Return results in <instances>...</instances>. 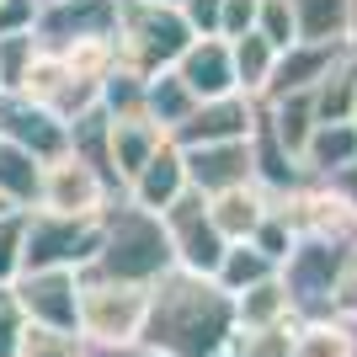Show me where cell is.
I'll return each mask as SVG.
<instances>
[{"label":"cell","mask_w":357,"mask_h":357,"mask_svg":"<svg viewBox=\"0 0 357 357\" xmlns=\"http://www.w3.org/2000/svg\"><path fill=\"white\" fill-rule=\"evenodd\" d=\"M176 75L197 91V102L240 91V80H235V54H229V38H192V43H187V54L176 59Z\"/></svg>","instance_id":"17"},{"label":"cell","mask_w":357,"mask_h":357,"mask_svg":"<svg viewBox=\"0 0 357 357\" xmlns=\"http://www.w3.org/2000/svg\"><path fill=\"white\" fill-rule=\"evenodd\" d=\"M38 6H43V0H0V38L32 32L38 27Z\"/></svg>","instance_id":"41"},{"label":"cell","mask_w":357,"mask_h":357,"mask_svg":"<svg viewBox=\"0 0 357 357\" xmlns=\"http://www.w3.org/2000/svg\"><path fill=\"white\" fill-rule=\"evenodd\" d=\"M256 112H261V102H256V96H245V91H229V96H208V102H197V107H192V118L181 123L171 139H176L181 149L224 144V139H251Z\"/></svg>","instance_id":"13"},{"label":"cell","mask_w":357,"mask_h":357,"mask_svg":"<svg viewBox=\"0 0 357 357\" xmlns=\"http://www.w3.org/2000/svg\"><path fill=\"white\" fill-rule=\"evenodd\" d=\"M22 96H32V102H43L48 112H59L64 123H75L80 112L102 107V80L86 75L80 64H70L64 54H38V64H32Z\"/></svg>","instance_id":"10"},{"label":"cell","mask_w":357,"mask_h":357,"mask_svg":"<svg viewBox=\"0 0 357 357\" xmlns=\"http://www.w3.org/2000/svg\"><path fill=\"white\" fill-rule=\"evenodd\" d=\"M149 320V288L80 272V336L86 347H139Z\"/></svg>","instance_id":"5"},{"label":"cell","mask_w":357,"mask_h":357,"mask_svg":"<svg viewBox=\"0 0 357 357\" xmlns=\"http://www.w3.org/2000/svg\"><path fill=\"white\" fill-rule=\"evenodd\" d=\"M283 320H298L283 278H267V283L235 294V331H261V326H283Z\"/></svg>","instance_id":"26"},{"label":"cell","mask_w":357,"mask_h":357,"mask_svg":"<svg viewBox=\"0 0 357 357\" xmlns=\"http://www.w3.org/2000/svg\"><path fill=\"white\" fill-rule=\"evenodd\" d=\"M0 139L32 149L38 160H59L64 149H70V123L59 112H48L43 102L22 96V91H6L0 96Z\"/></svg>","instance_id":"12"},{"label":"cell","mask_w":357,"mask_h":357,"mask_svg":"<svg viewBox=\"0 0 357 357\" xmlns=\"http://www.w3.org/2000/svg\"><path fill=\"white\" fill-rule=\"evenodd\" d=\"M352 123H357V112H352Z\"/></svg>","instance_id":"50"},{"label":"cell","mask_w":357,"mask_h":357,"mask_svg":"<svg viewBox=\"0 0 357 357\" xmlns=\"http://www.w3.org/2000/svg\"><path fill=\"white\" fill-rule=\"evenodd\" d=\"M192 38L197 32L187 27L181 6L128 0L118 11V38H112V48H118V64H128V70H139V75H155V70H171V64L187 54Z\"/></svg>","instance_id":"4"},{"label":"cell","mask_w":357,"mask_h":357,"mask_svg":"<svg viewBox=\"0 0 357 357\" xmlns=\"http://www.w3.org/2000/svg\"><path fill=\"white\" fill-rule=\"evenodd\" d=\"M326 187H331V192H336V197L347 203V208L357 213V160H352V165H342L336 176H326Z\"/></svg>","instance_id":"44"},{"label":"cell","mask_w":357,"mask_h":357,"mask_svg":"<svg viewBox=\"0 0 357 357\" xmlns=\"http://www.w3.org/2000/svg\"><path fill=\"white\" fill-rule=\"evenodd\" d=\"M235 342V294L203 272H165L149 283V320L139 347L155 357H224Z\"/></svg>","instance_id":"1"},{"label":"cell","mask_w":357,"mask_h":357,"mask_svg":"<svg viewBox=\"0 0 357 357\" xmlns=\"http://www.w3.org/2000/svg\"><path fill=\"white\" fill-rule=\"evenodd\" d=\"M352 160H357V123H320L310 134V144H304V171L314 181L336 176Z\"/></svg>","instance_id":"25"},{"label":"cell","mask_w":357,"mask_h":357,"mask_svg":"<svg viewBox=\"0 0 357 357\" xmlns=\"http://www.w3.org/2000/svg\"><path fill=\"white\" fill-rule=\"evenodd\" d=\"M256 6H261V0H224V38H245V32H251Z\"/></svg>","instance_id":"42"},{"label":"cell","mask_w":357,"mask_h":357,"mask_svg":"<svg viewBox=\"0 0 357 357\" xmlns=\"http://www.w3.org/2000/svg\"><path fill=\"white\" fill-rule=\"evenodd\" d=\"M251 240H256V245H261V251L272 256V261H278V267H283V261H288V251L298 245V229H294V219H288V213L278 208V203H272V213H267L261 224H256V235H251Z\"/></svg>","instance_id":"36"},{"label":"cell","mask_w":357,"mask_h":357,"mask_svg":"<svg viewBox=\"0 0 357 357\" xmlns=\"http://www.w3.org/2000/svg\"><path fill=\"white\" fill-rule=\"evenodd\" d=\"M0 213H11V203H6V197H0Z\"/></svg>","instance_id":"48"},{"label":"cell","mask_w":357,"mask_h":357,"mask_svg":"<svg viewBox=\"0 0 357 357\" xmlns=\"http://www.w3.org/2000/svg\"><path fill=\"white\" fill-rule=\"evenodd\" d=\"M187 187H192V181H187V155H181L176 139H165V144L144 160V171L128 181V197H134L139 208H149V213H165Z\"/></svg>","instance_id":"16"},{"label":"cell","mask_w":357,"mask_h":357,"mask_svg":"<svg viewBox=\"0 0 357 357\" xmlns=\"http://www.w3.org/2000/svg\"><path fill=\"white\" fill-rule=\"evenodd\" d=\"M86 272H102V278H118V283H160L165 272H176V251H171V235H165L160 213L139 208L134 197L123 192L102 208V251Z\"/></svg>","instance_id":"2"},{"label":"cell","mask_w":357,"mask_h":357,"mask_svg":"<svg viewBox=\"0 0 357 357\" xmlns=\"http://www.w3.org/2000/svg\"><path fill=\"white\" fill-rule=\"evenodd\" d=\"M181 155H187V181H192V192H203V197H219V192H229V187H245V181H256L251 139L197 144V149H181Z\"/></svg>","instance_id":"15"},{"label":"cell","mask_w":357,"mask_h":357,"mask_svg":"<svg viewBox=\"0 0 357 357\" xmlns=\"http://www.w3.org/2000/svg\"><path fill=\"white\" fill-rule=\"evenodd\" d=\"M229 54H235V80H240V91L261 102V91H267V80H272V70H278V54H283V48L251 27L245 38H229Z\"/></svg>","instance_id":"27"},{"label":"cell","mask_w":357,"mask_h":357,"mask_svg":"<svg viewBox=\"0 0 357 357\" xmlns=\"http://www.w3.org/2000/svg\"><path fill=\"white\" fill-rule=\"evenodd\" d=\"M352 357H357V320H352Z\"/></svg>","instance_id":"47"},{"label":"cell","mask_w":357,"mask_h":357,"mask_svg":"<svg viewBox=\"0 0 357 357\" xmlns=\"http://www.w3.org/2000/svg\"><path fill=\"white\" fill-rule=\"evenodd\" d=\"M160 6H181V0H160Z\"/></svg>","instance_id":"49"},{"label":"cell","mask_w":357,"mask_h":357,"mask_svg":"<svg viewBox=\"0 0 357 357\" xmlns=\"http://www.w3.org/2000/svg\"><path fill=\"white\" fill-rule=\"evenodd\" d=\"M294 357H352V320L320 314L294 326Z\"/></svg>","instance_id":"29"},{"label":"cell","mask_w":357,"mask_h":357,"mask_svg":"<svg viewBox=\"0 0 357 357\" xmlns=\"http://www.w3.org/2000/svg\"><path fill=\"white\" fill-rule=\"evenodd\" d=\"M16 304L27 314V326L43 331H70L80 336V272L70 267H32L16 278ZM86 342V336H80Z\"/></svg>","instance_id":"8"},{"label":"cell","mask_w":357,"mask_h":357,"mask_svg":"<svg viewBox=\"0 0 357 357\" xmlns=\"http://www.w3.org/2000/svg\"><path fill=\"white\" fill-rule=\"evenodd\" d=\"M16 357H91V347L70 331H43V326H27V342Z\"/></svg>","instance_id":"37"},{"label":"cell","mask_w":357,"mask_h":357,"mask_svg":"<svg viewBox=\"0 0 357 357\" xmlns=\"http://www.w3.org/2000/svg\"><path fill=\"white\" fill-rule=\"evenodd\" d=\"M165 219V235H171V251H176V267L187 272H203V278H213V267H219V256L229 240L219 235V224H213V208L203 192H187L171 203V208L160 213Z\"/></svg>","instance_id":"9"},{"label":"cell","mask_w":357,"mask_h":357,"mask_svg":"<svg viewBox=\"0 0 357 357\" xmlns=\"http://www.w3.org/2000/svg\"><path fill=\"white\" fill-rule=\"evenodd\" d=\"M102 251V213H54L27 208V272L32 267H70L86 272Z\"/></svg>","instance_id":"6"},{"label":"cell","mask_w":357,"mask_h":357,"mask_svg":"<svg viewBox=\"0 0 357 357\" xmlns=\"http://www.w3.org/2000/svg\"><path fill=\"white\" fill-rule=\"evenodd\" d=\"M310 96H314L320 123H352V112H357V59H342Z\"/></svg>","instance_id":"30"},{"label":"cell","mask_w":357,"mask_h":357,"mask_svg":"<svg viewBox=\"0 0 357 357\" xmlns=\"http://www.w3.org/2000/svg\"><path fill=\"white\" fill-rule=\"evenodd\" d=\"M336 314H342V320H357V256L347 261V272H342V288H336Z\"/></svg>","instance_id":"43"},{"label":"cell","mask_w":357,"mask_h":357,"mask_svg":"<svg viewBox=\"0 0 357 357\" xmlns=\"http://www.w3.org/2000/svg\"><path fill=\"white\" fill-rule=\"evenodd\" d=\"M70 149L112 181V118H107V107H91V112H80V118L70 123ZM112 187H118V181H112Z\"/></svg>","instance_id":"28"},{"label":"cell","mask_w":357,"mask_h":357,"mask_svg":"<svg viewBox=\"0 0 357 357\" xmlns=\"http://www.w3.org/2000/svg\"><path fill=\"white\" fill-rule=\"evenodd\" d=\"M27 342V314L16 304V288H0V357H16Z\"/></svg>","instance_id":"39"},{"label":"cell","mask_w":357,"mask_h":357,"mask_svg":"<svg viewBox=\"0 0 357 357\" xmlns=\"http://www.w3.org/2000/svg\"><path fill=\"white\" fill-rule=\"evenodd\" d=\"M144 80H149V75L128 70V64H112V70L102 75L107 118H144Z\"/></svg>","instance_id":"31"},{"label":"cell","mask_w":357,"mask_h":357,"mask_svg":"<svg viewBox=\"0 0 357 357\" xmlns=\"http://www.w3.org/2000/svg\"><path fill=\"white\" fill-rule=\"evenodd\" d=\"M123 6H128V0H123Z\"/></svg>","instance_id":"51"},{"label":"cell","mask_w":357,"mask_h":357,"mask_svg":"<svg viewBox=\"0 0 357 357\" xmlns=\"http://www.w3.org/2000/svg\"><path fill=\"white\" fill-rule=\"evenodd\" d=\"M38 54H43L38 32H11V38H0V96L27 86V75H32V64H38Z\"/></svg>","instance_id":"33"},{"label":"cell","mask_w":357,"mask_h":357,"mask_svg":"<svg viewBox=\"0 0 357 357\" xmlns=\"http://www.w3.org/2000/svg\"><path fill=\"white\" fill-rule=\"evenodd\" d=\"M298 16V38H342L347 43V16L352 0H288Z\"/></svg>","instance_id":"32"},{"label":"cell","mask_w":357,"mask_h":357,"mask_svg":"<svg viewBox=\"0 0 357 357\" xmlns=\"http://www.w3.org/2000/svg\"><path fill=\"white\" fill-rule=\"evenodd\" d=\"M342 59H352V48H347L342 38H298V43H288L283 54H278V70H272L261 102L288 96V91H314Z\"/></svg>","instance_id":"14"},{"label":"cell","mask_w":357,"mask_h":357,"mask_svg":"<svg viewBox=\"0 0 357 357\" xmlns=\"http://www.w3.org/2000/svg\"><path fill=\"white\" fill-rule=\"evenodd\" d=\"M91 357H155L144 347H91Z\"/></svg>","instance_id":"45"},{"label":"cell","mask_w":357,"mask_h":357,"mask_svg":"<svg viewBox=\"0 0 357 357\" xmlns=\"http://www.w3.org/2000/svg\"><path fill=\"white\" fill-rule=\"evenodd\" d=\"M123 0H43L38 6V43L43 54H75L86 43H112L118 38Z\"/></svg>","instance_id":"7"},{"label":"cell","mask_w":357,"mask_h":357,"mask_svg":"<svg viewBox=\"0 0 357 357\" xmlns=\"http://www.w3.org/2000/svg\"><path fill=\"white\" fill-rule=\"evenodd\" d=\"M171 134H160L149 118H112V181L128 192V181L144 171V160L165 144Z\"/></svg>","instance_id":"19"},{"label":"cell","mask_w":357,"mask_h":357,"mask_svg":"<svg viewBox=\"0 0 357 357\" xmlns=\"http://www.w3.org/2000/svg\"><path fill=\"white\" fill-rule=\"evenodd\" d=\"M357 256V240H336V235H298V245L288 251V261L278 267L288 288L298 320H320L336 314V288H342L347 261Z\"/></svg>","instance_id":"3"},{"label":"cell","mask_w":357,"mask_h":357,"mask_svg":"<svg viewBox=\"0 0 357 357\" xmlns=\"http://www.w3.org/2000/svg\"><path fill=\"white\" fill-rule=\"evenodd\" d=\"M192 107H197V91L176 75V64H171V70H155L144 80V118L155 123L160 134H176L181 123L192 118Z\"/></svg>","instance_id":"21"},{"label":"cell","mask_w":357,"mask_h":357,"mask_svg":"<svg viewBox=\"0 0 357 357\" xmlns=\"http://www.w3.org/2000/svg\"><path fill=\"white\" fill-rule=\"evenodd\" d=\"M261 118H267L272 134H278L298 160H304V144H310V134L320 128V112H314V96H310V91H288V96L261 102Z\"/></svg>","instance_id":"23"},{"label":"cell","mask_w":357,"mask_h":357,"mask_svg":"<svg viewBox=\"0 0 357 357\" xmlns=\"http://www.w3.org/2000/svg\"><path fill=\"white\" fill-rule=\"evenodd\" d=\"M347 48H352V59H357V0H352V16H347Z\"/></svg>","instance_id":"46"},{"label":"cell","mask_w":357,"mask_h":357,"mask_svg":"<svg viewBox=\"0 0 357 357\" xmlns=\"http://www.w3.org/2000/svg\"><path fill=\"white\" fill-rule=\"evenodd\" d=\"M294 326H298V320L261 326V331H235L229 357H294Z\"/></svg>","instance_id":"35"},{"label":"cell","mask_w":357,"mask_h":357,"mask_svg":"<svg viewBox=\"0 0 357 357\" xmlns=\"http://www.w3.org/2000/svg\"><path fill=\"white\" fill-rule=\"evenodd\" d=\"M267 278H278V261H272L256 240H229L219 256V267H213V283L224 288V294H245V288L267 283Z\"/></svg>","instance_id":"24"},{"label":"cell","mask_w":357,"mask_h":357,"mask_svg":"<svg viewBox=\"0 0 357 357\" xmlns=\"http://www.w3.org/2000/svg\"><path fill=\"white\" fill-rule=\"evenodd\" d=\"M272 203H278V197L261 192L256 181H245V187H229V192L208 197L213 224H219V235H224V240H251V235H256V224L272 213Z\"/></svg>","instance_id":"20"},{"label":"cell","mask_w":357,"mask_h":357,"mask_svg":"<svg viewBox=\"0 0 357 357\" xmlns=\"http://www.w3.org/2000/svg\"><path fill=\"white\" fill-rule=\"evenodd\" d=\"M256 32L272 38L278 48L298 43V16H294V6H288V0H261V6H256Z\"/></svg>","instance_id":"38"},{"label":"cell","mask_w":357,"mask_h":357,"mask_svg":"<svg viewBox=\"0 0 357 357\" xmlns=\"http://www.w3.org/2000/svg\"><path fill=\"white\" fill-rule=\"evenodd\" d=\"M112 197H123V192L91 160H80L75 149H64L59 160L43 165V197H38V208H54V213H102Z\"/></svg>","instance_id":"11"},{"label":"cell","mask_w":357,"mask_h":357,"mask_svg":"<svg viewBox=\"0 0 357 357\" xmlns=\"http://www.w3.org/2000/svg\"><path fill=\"white\" fill-rule=\"evenodd\" d=\"M43 165L48 160H38L32 149L0 139V197L11 208H38V197H43Z\"/></svg>","instance_id":"22"},{"label":"cell","mask_w":357,"mask_h":357,"mask_svg":"<svg viewBox=\"0 0 357 357\" xmlns=\"http://www.w3.org/2000/svg\"><path fill=\"white\" fill-rule=\"evenodd\" d=\"M181 16L197 38H224V0H181Z\"/></svg>","instance_id":"40"},{"label":"cell","mask_w":357,"mask_h":357,"mask_svg":"<svg viewBox=\"0 0 357 357\" xmlns=\"http://www.w3.org/2000/svg\"><path fill=\"white\" fill-rule=\"evenodd\" d=\"M251 155H256V187H261V192H272V197H288L294 187H304V181H310L304 160H298L294 149L272 134V123L261 118V112H256V128H251Z\"/></svg>","instance_id":"18"},{"label":"cell","mask_w":357,"mask_h":357,"mask_svg":"<svg viewBox=\"0 0 357 357\" xmlns=\"http://www.w3.org/2000/svg\"><path fill=\"white\" fill-rule=\"evenodd\" d=\"M27 272V208L0 213V288H11Z\"/></svg>","instance_id":"34"}]
</instances>
